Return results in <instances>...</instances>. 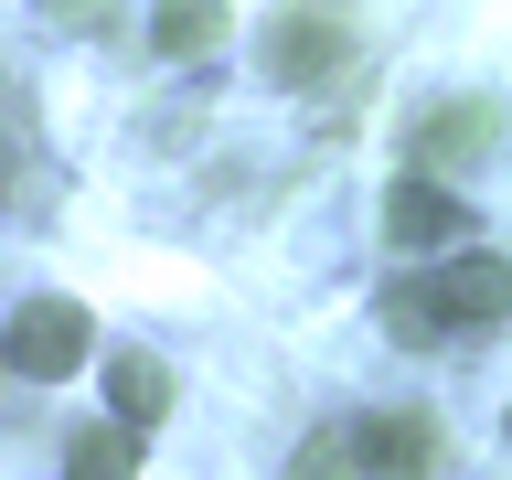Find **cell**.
Here are the masks:
<instances>
[{
  "mask_svg": "<svg viewBox=\"0 0 512 480\" xmlns=\"http://www.w3.org/2000/svg\"><path fill=\"white\" fill-rule=\"evenodd\" d=\"M470 224H480V214H470V203H459L448 182H416V171H406V182L384 192V235H395L406 256H438V246H459Z\"/></svg>",
  "mask_w": 512,
  "mask_h": 480,
  "instance_id": "5b68a950",
  "label": "cell"
},
{
  "mask_svg": "<svg viewBox=\"0 0 512 480\" xmlns=\"http://www.w3.org/2000/svg\"><path fill=\"white\" fill-rule=\"evenodd\" d=\"M171 395H182V384H171V363H160V352H107V406H118L128 438H139V427H160V416H171Z\"/></svg>",
  "mask_w": 512,
  "mask_h": 480,
  "instance_id": "8992f818",
  "label": "cell"
},
{
  "mask_svg": "<svg viewBox=\"0 0 512 480\" xmlns=\"http://www.w3.org/2000/svg\"><path fill=\"white\" fill-rule=\"evenodd\" d=\"M438 299H448V320H502L512 310V267L502 256H448V278H438Z\"/></svg>",
  "mask_w": 512,
  "mask_h": 480,
  "instance_id": "9c48e42d",
  "label": "cell"
},
{
  "mask_svg": "<svg viewBox=\"0 0 512 480\" xmlns=\"http://www.w3.org/2000/svg\"><path fill=\"white\" fill-rule=\"evenodd\" d=\"M224 32H235V11H224V0H160V11H150V43H160L171 64L224 54Z\"/></svg>",
  "mask_w": 512,
  "mask_h": 480,
  "instance_id": "ba28073f",
  "label": "cell"
},
{
  "mask_svg": "<svg viewBox=\"0 0 512 480\" xmlns=\"http://www.w3.org/2000/svg\"><path fill=\"white\" fill-rule=\"evenodd\" d=\"M0 363L32 384H64V374H86V310L75 299H22L11 310V331H0Z\"/></svg>",
  "mask_w": 512,
  "mask_h": 480,
  "instance_id": "7a4b0ae2",
  "label": "cell"
},
{
  "mask_svg": "<svg viewBox=\"0 0 512 480\" xmlns=\"http://www.w3.org/2000/svg\"><path fill=\"white\" fill-rule=\"evenodd\" d=\"M438 459H448V427L427 406H374L352 427V470L363 480H438Z\"/></svg>",
  "mask_w": 512,
  "mask_h": 480,
  "instance_id": "6da1fadb",
  "label": "cell"
},
{
  "mask_svg": "<svg viewBox=\"0 0 512 480\" xmlns=\"http://www.w3.org/2000/svg\"><path fill=\"white\" fill-rule=\"evenodd\" d=\"M342 54H352L342 22H310V11H288V22L256 32V75H267V86H331Z\"/></svg>",
  "mask_w": 512,
  "mask_h": 480,
  "instance_id": "277c9868",
  "label": "cell"
},
{
  "mask_svg": "<svg viewBox=\"0 0 512 480\" xmlns=\"http://www.w3.org/2000/svg\"><path fill=\"white\" fill-rule=\"evenodd\" d=\"M288 480H363V470H352V438H342V427H320V438H299Z\"/></svg>",
  "mask_w": 512,
  "mask_h": 480,
  "instance_id": "8fae6325",
  "label": "cell"
},
{
  "mask_svg": "<svg viewBox=\"0 0 512 480\" xmlns=\"http://www.w3.org/2000/svg\"><path fill=\"white\" fill-rule=\"evenodd\" d=\"M64 480H139V438H128V427H75Z\"/></svg>",
  "mask_w": 512,
  "mask_h": 480,
  "instance_id": "30bf717a",
  "label": "cell"
},
{
  "mask_svg": "<svg viewBox=\"0 0 512 480\" xmlns=\"http://www.w3.org/2000/svg\"><path fill=\"white\" fill-rule=\"evenodd\" d=\"M502 139V107L491 96H448V107H416V182H448V171H480Z\"/></svg>",
  "mask_w": 512,
  "mask_h": 480,
  "instance_id": "3957f363",
  "label": "cell"
},
{
  "mask_svg": "<svg viewBox=\"0 0 512 480\" xmlns=\"http://www.w3.org/2000/svg\"><path fill=\"white\" fill-rule=\"evenodd\" d=\"M374 310H384V342H395V352H427V342H448V331H459V320H448V299H438V278H395Z\"/></svg>",
  "mask_w": 512,
  "mask_h": 480,
  "instance_id": "52a82bcc",
  "label": "cell"
}]
</instances>
